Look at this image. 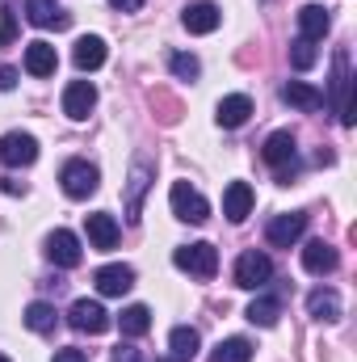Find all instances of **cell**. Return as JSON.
Here are the masks:
<instances>
[{
	"label": "cell",
	"instance_id": "obj_1",
	"mask_svg": "<svg viewBox=\"0 0 357 362\" xmlns=\"http://www.w3.org/2000/svg\"><path fill=\"white\" fill-rule=\"evenodd\" d=\"M169 202H173V215L185 219V223H206V219H210V202H206L189 181H173Z\"/></svg>",
	"mask_w": 357,
	"mask_h": 362
},
{
	"label": "cell",
	"instance_id": "obj_2",
	"mask_svg": "<svg viewBox=\"0 0 357 362\" xmlns=\"http://www.w3.org/2000/svg\"><path fill=\"white\" fill-rule=\"evenodd\" d=\"M173 262H177V270H189V274H198V278H214V270H219V249L206 245V240L181 245L177 253H173Z\"/></svg>",
	"mask_w": 357,
	"mask_h": 362
},
{
	"label": "cell",
	"instance_id": "obj_3",
	"mask_svg": "<svg viewBox=\"0 0 357 362\" xmlns=\"http://www.w3.org/2000/svg\"><path fill=\"white\" fill-rule=\"evenodd\" d=\"M0 160H4L8 169L34 165V160H38V139H34L30 131H8V135H0Z\"/></svg>",
	"mask_w": 357,
	"mask_h": 362
},
{
	"label": "cell",
	"instance_id": "obj_4",
	"mask_svg": "<svg viewBox=\"0 0 357 362\" xmlns=\"http://www.w3.org/2000/svg\"><path fill=\"white\" fill-rule=\"evenodd\" d=\"M59 181H63V194L68 198H89V194H97V185H101V173H97V165H89V160H68Z\"/></svg>",
	"mask_w": 357,
	"mask_h": 362
},
{
	"label": "cell",
	"instance_id": "obj_5",
	"mask_svg": "<svg viewBox=\"0 0 357 362\" xmlns=\"http://www.w3.org/2000/svg\"><path fill=\"white\" fill-rule=\"evenodd\" d=\"M269 278H273V262H269L265 253H257V249L240 253V262H236V286H244V291H261Z\"/></svg>",
	"mask_w": 357,
	"mask_h": 362
},
{
	"label": "cell",
	"instance_id": "obj_6",
	"mask_svg": "<svg viewBox=\"0 0 357 362\" xmlns=\"http://www.w3.org/2000/svg\"><path fill=\"white\" fill-rule=\"evenodd\" d=\"M265 165H273L277 169V177L282 181H290V173H294V135L290 131H273L265 139Z\"/></svg>",
	"mask_w": 357,
	"mask_h": 362
},
{
	"label": "cell",
	"instance_id": "obj_7",
	"mask_svg": "<svg viewBox=\"0 0 357 362\" xmlns=\"http://www.w3.org/2000/svg\"><path fill=\"white\" fill-rule=\"evenodd\" d=\"M68 325L76 329V333H105L109 329V312L97 303V299H76L72 303V312H68Z\"/></svg>",
	"mask_w": 357,
	"mask_h": 362
},
{
	"label": "cell",
	"instance_id": "obj_8",
	"mask_svg": "<svg viewBox=\"0 0 357 362\" xmlns=\"http://www.w3.org/2000/svg\"><path fill=\"white\" fill-rule=\"evenodd\" d=\"M47 257H51L59 270H76V266H80V257H85V249H80L76 232L59 228V232H51V240H47Z\"/></svg>",
	"mask_w": 357,
	"mask_h": 362
},
{
	"label": "cell",
	"instance_id": "obj_9",
	"mask_svg": "<svg viewBox=\"0 0 357 362\" xmlns=\"http://www.w3.org/2000/svg\"><path fill=\"white\" fill-rule=\"evenodd\" d=\"M303 232H307V215H303V211H290V215H277V219H269L265 240L273 245V249H290V245H294Z\"/></svg>",
	"mask_w": 357,
	"mask_h": 362
},
{
	"label": "cell",
	"instance_id": "obj_10",
	"mask_svg": "<svg viewBox=\"0 0 357 362\" xmlns=\"http://www.w3.org/2000/svg\"><path fill=\"white\" fill-rule=\"evenodd\" d=\"M92 105H97L92 81H72V85L63 89V114H68L72 122H85V118L92 114Z\"/></svg>",
	"mask_w": 357,
	"mask_h": 362
},
{
	"label": "cell",
	"instance_id": "obj_11",
	"mask_svg": "<svg viewBox=\"0 0 357 362\" xmlns=\"http://www.w3.org/2000/svg\"><path fill=\"white\" fill-rule=\"evenodd\" d=\"M147 185H152V165H147V160H135V165H131V181H126V219H131V223H139Z\"/></svg>",
	"mask_w": 357,
	"mask_h": 362
},
{
	"label": "cell",
	"instance_id": "obj_12",
	"mask_svg": "<svg viewBox=\"0 0 357 362\" xmlns=\"http://www.w3.org/2000/svg\"><path fill=\"white\" fill-rule=\"evenodd\" d=\"M219 21H223V13H219V4H210V0L185 4V13H181V25H185L189 34H210V30H219Z\"/></svg>",
	"mask_w": 357,
	"mask_h": 362
},
{
	"label": "cell",
	"instance_id": "obj_13",
	"mask_svg": "<svg viewBox=\"0 0 357 362\" xmlns=\"http://www.w3.org/2000/svg\"><path fill=\"white\" fill-rule=\"evenodd\" d=\"M328 30H332V13H328L324 4H307V8H298V38L320 42Z\"/></svg>",
	"mask_w": 357,
	"mask_h": 362
},
{
	"label": "cell",
	"instance_id": "obj_14",
	"mask_svg": "<svg viewBox=\"0 0 357 362\" xmlns=\"http://www.w3.org/2000/svg\"><path fill=\"white\" fill-rule=\"evenodd\" d=\"M214 118H219L223 131H240V127L253 118V101H248L244 93H231V97L219 101V114H214Z\"/></svg>",
	"mask_w": 357,
	"mask_h": 362
},
{
	"label": "cell",
	"instance_id": "obj_15",
	"mask_svg": "<svg viewBox=\"0 0 357 362\" xmlns=\"http://www.w3.org/2000/svg\"><path fill=\"white\" fill-rule=\"evenodd\" d=\"M223 215H227L231 223H244V219L253 215V185H248V181H231V185H227V194H223Z\"/></svg>",
	"mask_w": 357,
	"mask_h": 362
},
{
	"label": "cell",
	"instance_id": "obj_16",
	"mask_svg": "<svg viewBox=\"0 0 357 362\" xmlns=\"http://www.w3.org/2000/svg\"><path fill=\"white\" fill-rule=\"evenodd\" d=\"M341 266V257H337V249L328 245V240H307V249H303V270L307 274H332Z\"/></svg>",
	"mask_w": 357,
	"mask_h": 362
},
{
	"label": "cell",
	"instance_id": "obj_17",
	"mask_svg": "<svg viewBox=\"0 0 357 362\" xmlns=\"http://www.w3.org/2000/svg\"><path fill=\"white\" fill-rule=\"evenodd\" d=\"M25 17H30V25H38V30H63L72 17L55 4V0H25Z\"/></svg>",
	"mask_w": 357,
	"mask_h": 362
},
{
	"label": "cell",
	"instance_id": "obj_18",
	"mask_svg": "<svg viewBox=\"0 0 357 362\" xmlns=\"http://www.w3.org/2000/svg\"><path fill=\"white\" fill-rule=\"evenodd\" d=\"M92 282H97L101 295H126L135 286V270L131 266H101V270L92 274Z\"/></svg>",
	"mask_w": 357,
	"mask_h": 362
},
{
	"label": "cell",
	"instance_id": "obj_19",
	"mask_svg": "<svg viewBox=\"0 0 357 362\" xmlns=\"http://www.w3.org/2000/svg\"><path fill=\"white\" fill-rule=\"evenodd\" d=\"M55 68H59V55H55V47L51 42H30L25 47V72L30 76H55Z\"/></svg>",
	"mask_w": 357,
	"mask_h": 362
},
{
	"label": "cell",
	"instance_id": "obj_20",
	"mask_svg": "<svg viewBox=\"0 0 357 362\" xmlns=\"http://www.w3.org/2000/svg\"><path fill=\"white\" fill-rule=\"evenodd\" d=\"M282 101L286 105H294V110H320L324 105V93L315 89V85H307V81H290V85H282Z\"/></svg>",
	"mask_w": 357,
	"mask_h": 362
},
{
	"label": "cell",
	"instance_id": "obj_21",
	"mask_svg": "<svg viewBox=\"0 0 357 362\" xmlns=\"http://www.w3.org/2000/svg\"><path fill=\"white\" fill-rule=\"evenodd\" d=\"M307 312H311L315 320H341V295H337L332 286H315V291L307 295Z\"/></svg>",
	"mask_w": 357,
	"mask_h": 362
},
{
	"label": "cell",
	"instance_id": "obj_22",
	"mask_svg": "<svg viewBox=\"0 0 357 362\" xmlns=\"http://www.w3.org/2000/svg\"><path fill=\"white\" fill-rule=\"evenodd\" d=\"M72 64H76L80 72H97V68L105 64V42H101L97 34H89V38H80V42L72 47Z\"/></svg>",
	"mask_w": 357,
	"mask_h": 362
},
{
	"label": "cell",
	"instance_id": "obj_23",
	"mask_svg": "<svg viewBox=\"0 0 357 362\" xmlns=\"http://www.w3.org/2000/svg\"><path fill=\"white\" fill-rule=\"evenodd\" d=\"M85 223H89L92 249H114V245H118V223H114V215H105V211H92Z\"/></svg>",
	"mask_w": 357,
	"mask_h": 362
},
{
	"label": "cell",
	"instance_id": "obj_24",
	"mask_svg": "<svg viewBox=\"0 0 357 362\" xmlns=\"http://www.w3.org/2000/svg\"><path fill=\"white\" fill-rule=\"evenodd\" d=\"M198 346H202V337H198V329H189V325H177V329L169 333L173 362H193L198 358Z\"/></svg>",
	"mask_w": 357,
	"mask_h": 362
},
{
	"label": "cell",
	"instance_id": "obj_25",
	"mask_svg": "<svg viewBox=\"0 0 357 362\" xmlns=\"http://www.w3.org/2000/svg\"><path fill=\"white\" fill-rule=\"evenodd\" d=\"M55 320H59V312L51 303H42V299L25 308V329L30 333H55Z\"/></svg>",
	"mask_w": 357,
	"mask_h": 362
},
{
	"label": "cell",
	"instance_id": "obj_26",
	"mask_svg": "<svg viewBox=\"0 0 357 362\" xmlns=\"http://www.w3.org/2000/svg\"><path fill=\"white\" fill-rule=\"evenodd\" d=\"M118 325H122V333H126V337H143V333L152 329V312H147L143 303H131V308H122Z\"/></svg>",
	"mask_w": 357,
	"mask_h": 362
},
{
	"label": "cell",
	"instance_id": "obj_27",
	"mask_svg": "<svg viewBox=\"0 0 357 362\" xmlns=\"http://www.w3.org/2000/svg\"><path fill=\"white\" fill-rule=\"evenodd\" d=\"M277 316H282V303H277L273 295L253 299V308H248V320H253V325H261V329H273V325H277Z\"/></svg>",
	"mask_w": 357,
	"mask_h": 362
},
{
	"label": "cell",
	"instance_id": "obj_28",
	"mask_svg": "<svg viewBox=\"0 0 357 362\" xmlns=\"http://www.w3.org/2000/svg\"><path fill=\"white\" fill-rule=\"evenodd\" d=\"M210 362H253V346L244 337H227V341H219Z\"/></svg>",
	"mask_w": 357,
	"mask_h": 362
},
{
	"label": "cell",
	"instance_id": "obj_29",
	"mask_svg": "<svg viewBox=\"0 0 357 362\" xmlns=\"http://www.w3.org/2000/svg\"><path fill=\"white\" fill-rule=\"evenodd\" d=\"M169 68H173V76H177V81H193V76L202 72V64H198L189 51H173V55H169Z\"/></svg>",
	"mask_w": 357,
	"mask_h": 362
},
{
	"label": "cell",
	"instance_id": "obj_30",
	"mask_svg": "<svg viewBox=\"0 0 357 362\" xmlns=\"http://www.w3.org/2000/svg\"><path fill=\"white\" fill-rule=\"evenodd\" d=\"M311 64H315V42H307V38H294V42H290V68L307 72Z\"/></svg>",
	"mask_w": 357,
	"mask_h": 362
},
{
	"label": "cell",
	"instance_id": "obj_31",
	"mask_svg": "<svg viewBox=\"0 0 357 362\" xmlns=\"http://www.w3.org/2000/svg\"><path fill=\"white\" fill-rule=\"evenodd\" d=\"M13 38H17V8L4 4V8H0V47H8Z\"/></svg>",
	"mask_w": 357,
	"mask_h": 362
},
{
	"label": "cell",
	"instance_id": "obj_32",
	"mask_svg": "<svg viewBox=\"0 0 357 362\" xmlns=\"http://www.w3.org/2000/svg\"><path fill=\"white\" fill-rule=\"evenodd\" d=\"M51 362H89V358H85V350H72V346H68V350H55Z\"/></svg>",
	"mask_w": 357,
	"mask_h": 362
},
{
	"label": "cell",
	"instance_id": "obj_33",
	"mask_svg": "<svg viewBox=\"0 0 357 362\" xmlns=\"http://www.w3.org/2000/svg\"><path fill=\"white\" fill-rule=\"evenodd\" d=\"M114 362H139V350L135 346H118L114 350Z\"/></svg>",
	"mask_w": 357,
	"mask_h": 362
},
{
	"label": "cell",
	"instance_id": "obj_34",
	"mask_svg": "<svg viewBox=\"0 0 357 362\" xmlns=\"http://www.w3.org/2000/svg\"><path fill=\"white\" fill-rule=\"evenodd\" d=\"M17 85V68H0V93H8Z\"/></svg>",
	"mask_w": 357,
	"mask_h": 362
},
{
	"label": "cell",
	"instance_id": "obj_35",
	"mask_svg": "<svg viewBox=\"0 0 357 362\" xmlns=\"http://www.w3.org/2000/svg\"><path fill=\"white\" fill-rule=\"evenodd\" d=\"M118 13H135V8H143V0H109Z\"/></svg>",
	"mask_w": 357,
	"mask_h": 362
},
{
	"label": "cell",
	"instance_id": "obj_36",
	"mask_svg": "<svg viewBox=\"0 0 357 362\" xmlns=\"http://www.w3.org/2000/svg\"><path fill=\"white\" fill-rule=\"evenodd\" d=\"M0 189H4V194H25V185H21V181H13V177L0 181Z\"/></svg>",
	"mask_w": 357,
	"mask_h": 362
},
{
	"label": "cell",
	"instance_id": "obj_37",
	"mask_svg": "<svg viewBox=\"0 0 357 362\" xmlns=\"http://www.w3.org/2000/svg\"><path fill=\"white\" fill-rule=\"evenodd\" d=\"M156 362H173V358H156Z\"/></svg>",
	"mask_w": 357,
	"mask_h": 362
},
{
	"label": "cell",
	"instance_id": "obj_38",
	"mask_svg": "<svg viewBox=\"0 0 357 362\" xmlns=\"http://www.w3.org/2000/svg\"><path fill=\"white\" fill-rule=\"evenodd\" d=\"M0 362H8V358H4V354H0Z\"/></svg>",
	"mask_w": 357,
	"mask_h": 362
}]
</instances>
